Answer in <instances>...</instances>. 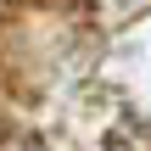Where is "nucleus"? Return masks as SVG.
Returning <instances> with one entry per match:
<instances>
[{
	"mask_svg": "<svg viewBox=\"0 0 151 151\" xmlns=\"http://www.w3.org/2000/svg\"><path fill=\"white\" fill-rule=\"evenodd\" d=\"M17 146V134H11V123H0V151H11Z\"/></svg>",
	"mask_w": 151,
	"mask_h": 151,
	"instance_id": "nucleus-1",
	"label": "nucleus"
}]
</instances>
